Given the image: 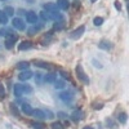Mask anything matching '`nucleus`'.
<instances>
[{
	"label": "nucleus",
	"instance_id": "obj_1",
	"mask_svg": "<svg viewBox=\"0 0 129 129\" xmlns=\"http://www.w3.org/2000/svg\"><path fill=\"white\" fill-rule=\"evenodd\" d=\"M75 72H76V78H78V79H79L83 84H85V85H89L90 80H89V78H88V75L85 74V71H84V69H83L81 64H78V66L75 67Z\"/></svg>",
	"mask_w": 129,
	"mask_h": 129
},
{
	"label": "nucleus",
	"instance_id": "obj_2",
	"mask_svg": "<svg viewBox=\"0 0 129 129\" xmlns=\"http://www.w3.org/2000/svg\"><path fill=\"white\" fill-rule=\"evenodd\" d=\"M84 32H85V26H79L76 30H74L71 34H70V38L72 40H78V39H80L83 36Z\"/></svg>",
	"mask_w": 129,
	"mask_h": 129
},
{
	"label": "nucleus",
	"instance_id": "obj_3",
	"mask_svg": "<svg viewBox=\"0 0 129 129\" xmlns=\"http://www.w3.org/2000/svg\"><path fill=\"white\" fill-rule=\"evenodd\" d=\"M18 40V36L17 35H14V34H12L10 36H8L7 39H5V48L7 49H12L13 47H14V44H16V41Z\"/></svg>",
	"mask_w": 129,
	"mask_h": 129
},
{
	"label": "nucleus",
	"instance_id": "obj_4",
	"mask_svg": "<svg viewBox=\"0 0 129 129\" xmlns=\"http://www.w3.org/2000/svg\"><path fill=\"white\" fill-rule=\"evenodd\" d=\"M12 23H13V27L18 31H23L26 28V23H25V21L23 19H21V18H13L12 21Z\"/></svg>",
	"mask_w": 129,
	"mask_h": 129
},
{
	"label": "nucleus",
	"instance_id": "obj_5",
	"mask_svg": "<svg viewBox=\"0 0 129 129\" xmlns=\"http://www.w3.org/2000/svg\"><path fill=\"white\" fill-rule=\"evenodd\" d=\"M34 64L36 67H40V69H45V70H53V66L52 63H48L45 61H41V59H35L34 61Z\"/></svg>",
	"mask_w": 129,
	"mask_h": 129
},
{
	"label": "nucleus",
	"instance_id": "obj_6",
	"mask_svg": "<svg viewBox=\"0 0 129 129\" xmlns=\"http://www.w3.org/2000/svg\"><path fill=\"white\" fill-rule=\"evenodd\" d=\"M32 74L30 70H23L22 72H19V75H18V79L21 80V81H27V80H30L31 78H32Z\"/></svg>",
	"mask_w": 129,
	"mask_h": 129
},
{
	"label": "nucleus",
	"instance_id": "obj_7",
	"mask_svg": "<svg viewBox=\"0 0 129 129\" xmlns=\"http://www.w3.org/2000/svg\"><path fill=\"white\" fill-rule=\"evenodd\" d=\"M26 21L27 23H36L38 22V16L35 12H32V10H30V12H26Z\"/></svg>",
	"mask_w": 129,
	"mask_h": 129
},
{
	"label": "nucleus",
	"instance_id": "obj_8",
	"mask_svg": "<svg viewBox=\"0 0 129 129\" xmlns=\"http://www.w3.org/2000/svg\"><path fill=\"white\" fill-rule=\"evenodd\" d=\"M59 98L63 101V102H71L72 100H74V94L71 93V92H69V90H66V92H62L61 94H59Z\"/></svg>",
	"mask_w": 129,
	"mask_h": 129
},
{
	"label": "nucleus",
	"instance_id": "obj_9",
	"mask_svg": "<svg viewBox=\"0 0 129 129\" xmlns=\"http://www.w3.org/2000/svg\"><path fill=\"white\" fill-rule=\"evenodd\" d=\"M43 80H44L45 83H50V84H53V83L57 80V75H56L54 72H48L47 75H44V76H43Z\"/></svg>",
	"mask_w": 129,
	"mask_h": 129
},
{
	"label": "nucleus",
	"instance_id": "obj_10",
	"mask_svg": "<svg viewBox=\"0 0 129 129\" xmlns=\"http://www.w3.org/2000/svg\"><path fill=\"white\" fill-rule=\"evenodd\" d=\"M98 48L103 49V50H110V49H112V44L109 40H101L98 43Z\"/></svg>",
	"mask_w": 129,
	"mask_h": 129
},
{
	"label": "nucleus",
	"instance_id": "obj_11",
	"mask_svg": "<svg viewBox=\"0 0 129 129\" xmlns=\"http://www.w3.org/2000/svg\"><path fill=\"white\" fill-rule=\"evenodd\" d=\"M57 8L61 9V10H67L70 8V3L69 0H57Z\"/></svg>",
	"mask_w": 129,
	"mask_h": 129
},
{
	"label": "nucleus",
	"instance_id": "obj_12",
	"mask_svg": "<svg viewBox=\"0 0 129 129\" xmlns=\"http://www.w3.org/2000/svg\"><path fill=\"white\" fill-rule=\"evenodd\" d=\"M83 116H84V112L81 111V110H76V111H74L72 114H71V119L74 120V121H80L81 119H83Z\"/></svg>",
	"mask_w": 129,
	"mask_h": 129
},
{
	"label": "nucleus",
	"instance_id": "obj_13",
	"mask_svg": "<svg viewBox=\"0 0 129 129\" xmlns=\"http://www.w3.org/2000/svg\"><path fill=\"white\" fill-rule=\"evenodd\" d=\"M31 115L34 116L36 120H43V119H45L44 111H43V110H39V109H36V110H32V114H31Z\"/></svg>",
	"mask_w": 129,
	"mask_h": 129
},
{
	"label": "nucleus",
	"instance_id": "obj_14",
	"mask_svg": "<svg viewBox=\"0 0 129 129\" xmlns=\"http://www.w3.org/2000/svg\"><path fill=\"white\" fill-rule=\"evenodd\" d=\"M43 8H44L48 13H50V12H57V10H58V8H57V5H56L54 3H45L44 5H43Z\"/></svg>",
	"mask_w": 129,
	"mask_h": 129
},
{
	"label": "nucleus",
	"instance_id": "obj_15",
	"mask_svg": "<svg viewBox=\"0 0 129 129\" xmlns=\"http://www.w3.org/2000/svg\"><path fill=\"white\" fill-rule=\"evenodd\" d=\"M48 14H49L50 19H53L54 22H56V21H63V16L59 13V10H57V12H50Z\"/></svg>",
	"mask_w": 129,
	"mask_h": 129
},
{
	"label": "nucleus",
	"instance_id": "obj_16",
	"mask_svg": "<svg viewBox=\"0 0 129 129\" xmlns=\"http://www.w3.org/2000/svg\"><path fill=\"white\" fill-rule=\"evenodd\" d=\"M31 48H32V43H31V41H27V40L22 41V43L18 45V49H19V50H28V49H31Z\"/></svg>",
	"mask_w": 129,
	"mask_h": 129
},
{
	"label": "nucleus",
	"instance_id": "obj_17",
	"mask_svg": "<svg viewBox=\"0 0 129 129\" xmlns=\"http://www.w3.org/2000/svg\"><path fill=\"white\" fill-rule=\"evenodd\" d=\"M14 95L16 97H22L23 95V89H22V84H16L14 85Z\"/></svg>",
	"mask_w": 129,
	"mask_h": 129
},
{
	"label": "nucleus",
	"instance_id": "obj_18",
	"mask_svg": "<svg viewBox=\"0 0 129 129\" xmlns=\"http://www.w3.org/2000/svg\"><path fill=\"white\" fill-rule=\"evenodd\" d=\"M9 109H10V112H12V115H14L16 117H19L21 116V112L18 110V107L14 105V103H10L9 105Z\"/></svg>",
	"mask_w": 129,
	"mask_h": 129
},
{
	"label": "nucleus",
	"instance_id": "obj_19",
	"mask_svg": "<svg viewBox=\"0 0 129 129\" xmlns=\"http://www.w3.org/2000/svg\"><path fill=\"white\" fill-rule=\"evenodd\" d=\"M28 66H30V62H27V61H21V62L17 63L16 67H17L18 70H27Z\"/></svg>",
	"mask_w": 129,
	"mask_h": 129
},
{
	"label": "nucleus",
	"instance_id": "obj_20",
	"mask_svg": "<svg viewBox=\"0 0 129 129\" xmlns=\"http://www.w3.org/2000/svg\"><path fill=\"white\" fill-rule=\"evenodd\" d=\"M12 34H13V32L10 31L9 28H7V27H3V28H0V36H4L5 39H7L8 36H10Z\"/></svg>",
	"mask_w": 129,
	"mask_h": 129
},
{
	"label": "nucleus",
	"instance_id": "obj_21",
	"mask_svg": "<svg viewBox=\"0 0 129 129\" xmlns=\"http://www.w3.org/2000/svg\"><path fill=\"white\" fill-rule=\"evenodd\" d=\"M126 120H128V115H126V112H120L119 115H117V121H119V123L125 124Z\"/></svg>",
	"mask_w": 129,
	"mask_h": 129
},
{
	"label": "nucleus",
	"instance_id": "obj_22",
	"mask_svg": "<svg viewBox=\"0 0 129 129\" xmlns=\"http://www.w3.org/2000/svg\"><path fill=\"white\" fill-rule=\"evenodd\" d=\"M22 112L26 114V115H31L32 114V107L28 103H23L22 105Z\"/></svg>",
	"mask_w": 129,
	"mask_h": 129
},
{
	"label": "nucleus",
	"instance_id": "obj_23",
	"mask_svg": "<svg viewBox=\"0 0 129 129\" xmlns=\"http://www.w3.org/2000/svg\"><path fill=\"white\" fill-rule=\"evenodd\" d=\"M63 27H64V22H63V21H56L54 25H53V30H57V31L62 30Z\"/></svg>",
	"mask_w": 129,
	"mask_h": 129
},
{
	"label": "nucleus",
	"instance_id": "obj_24",
	"mask_svg": "<svg viewBox=\"0 0 129 129\" xmlns=\"http://www.w3.org/2000/svg\"><path fill=\"white\" fill-rule=\"evenodd\" d=\"M3 12H4L8 17H12V16L14 14V8H13V7H5Z\"/></svg>",
	"mask_w": 129,
	"mask_h": 129
},
{
	"label": "nucleus",
	"instance_id": "obj_25",
	"mask_svg": "<svg viewBox=\"0 0 129 129\" xmlns=\"http://www.w3.org/2000/svg\"><path fill=\"white\" fill-rule=\"evenodd\" d=\"M8 23V16L3 12H0V25H7Z\"/></svg>",
	"mask_w": 129,
	"mask_h": 129
},
{
	"label": "nucleus",
	"instance_id": "obj_26",
	"mask_svg": "<svg viewBox=\"0 0 129 129\" xmlns=\"http://www.w3.org/2000/svg\"><path fill=\"white\" fill-rule=\"evenodd\" d=\"M31 126L34 128V129H45V125L40 123V121H32L31 123Z\"/></svg>",
	"mask_w": 129,
	"mask_h": 129
},
{
	"label": "nucleus",
	"instance_id": "obj_27",
	"mask_svg": "<svg viewBox=\"0 0 129 129\" xmlns=\"http://www.w3.org/2000/svg\"><path fill=\"white\" fill-rule=\"evenodd\" d=\"M53 84H54V88L56 89H62V88H64V85H66L63 80H56Z\"/></svg>",
	"mask_w": 129,
	"mask_h": 129
},
{
	"label": "nucleus",
	"instance_id": "obj_28",
	"mask_svg": "<svg viewBox=\"0 0 129 129\" xmlns=\"http://www.w3.org/2000/svg\"><path fill=\"white\" fill-rule=\"evenodd\" d=\"M43 28V26H34V27H31L30 30H28V35H35L36 32L39 31V30H41Z\"/></svg>",
	"mask_w": 129,
	"mask_h": 129
},
{
	"label": "nucleus",
	"instance_id": "obj_29",
	"mask_svg": "<svg viewBox=\"0 0 129 129\" xmlns=\"http://www.w3.org/2000/svg\"><path fill=\"white\" fill-rule=\"evenodd\" d=\"M59 75L63 78V79H67V80H70L71 79V76H70V72L69 71H66V70H59Z\"/></svg>",
	"mask_w": 129,
	"mask_h": 129
},
{
	"label": "nucleus",
	"instance_id": "obj_30",
	"mask_svg": "<svg viewBox=\"0 0 129 129\" xmlns=\"http://www.w3.org/2000/svg\"><path fill=\"white\" fill-rule=\"evenodd\" d=\"M22 89H23V94L25 93H32V87L31 85H28V84H22Z\"/></svg>",
	"mask_w": 129,
	"mask_h": 129
},
{
	"label": "nucleus",
	"instance_id": "obj_31",
	"mask_svg": "<svg viewBox=\"0 0 129 129\" xmlns=\"http://www.w3.org/2000/svg\"><path fill=\"white\" fill-rule=\"evenodd\" d=\"M50 126H52V129H64V125H63L62 123H59V121L53 123Z\"/></svg>",
	"mask_w": 129,
	"mask_h": 129
},
{
	"label": "nucleus",
	"instance_id": "obj_32",
	"mask_svg": "<svg viewBox=\"0 0 129 129\" xmlns=\"http://www.w3.org/2000/svg\"><path fill=\"white\" fill-rule=\"evenodd\" d=\"M93 23H94L95 26H101V25L103 23V18H102V17H95V18L93 19Z\"/></svg>",
	"mask_w": 129,
	"mask_h": 129
},
{
	"label": "nucleus",
	"instance_id": "obj_33",
	"mask_svg": "<svg viewBox=\"0 0 129 129\" xmlns=\"http://www.w3.org/2000/svg\"><path fill=\"white\" fill-rule=\"evenodd\" d=\"M40 17H41V19H43V21H49V19H50V17H49L48 12H45V10L40 12Z\"/></svg>",
	"mask_w": 129,
	"mask_h": 129
},
{
	"label": "nucleus",
	"instance_id": "obj_34",
	"mask_svg": "<svg viewBox=\"0 0 129 129\" xmlns=\"http://www.w3.org/2000/svg\"><path fill=\"white\" fill-rule=\"evenodd\" d=\"M93 109H94V110H102V109H103V103H102V102H100V103L94 102V103H93Z\"/></svg>",
	"mask_w": 129,
	"mask_h": 129
},
{
	"label": "nucleus",
	"instance_id": "obj_35",
	"mask_svg": "<svg viewBox=\"0 0 129 129\" xmlns=\"http://www.w3.org/2000/svg\"><path fill=\"white\" fill-rule=\"evenodd\" d=\"M4 97H5V89L3 87V84L0 83V100H3Z\"/></svg>",
	"mask_w": 129,
	"mask_h": 129
},
{
	"label": "nucleus",
	"instance_id": "obj_36",
	"mask_svg": "<svg viewBox=\"0 0 129 129\" xmlns=\"http://www.w3.org/2000/svg\"><path fill=\"white\" fill-rule=\"evenodd\" d=\"M44 115H45V117H48V119H53V117H54V114H53L52 111H49V110L44 111Z\"/></svg>",
	"mask_w": 129,
	"mask_h": 129
},
{
	"label": "nucleus",
	"instance_id": "obj_37",
	"mask_svg": "<svg viewBox=\"0 0 129 129\" xmlns=\"http://www.w3.org/2000/svg\"><path fill=\"white\" fill-rule=\"evenodd\" d=\"M106 124H107V125H110V128H111V129H114V126H116V125H115V123H114L111 119H106Z\"/></svg>",
	"mask_w": 129,
	"mask_h": 129
},
{
	"label": "nucleus",
	"instance_id": "obj_38",
	"mask_svg": "<svg viewBox=\"0 0 129 129\" xmlns=\"http://www.w3.org/2000/svg\"><path fill=\"white\" fill-rule=\"evenodd\" d=\"M115 8H116L117 10H121V5H120L119 2H115Z\"/></svg>",
	"mask_w": 129,
	"mask_h": 129
},
{
	"label": "nucleus",
	"instance_id": "obj_39",
	"mask_svg": "<svg viewBox=\"0 0 129 129\" xmlns=\"http://www.w3.org/2000/svg\"><path fill=\"white\" fill-rule=\"evenodd\" d=\"M57 115H58V116L61 117V119H64V117H67V115H66V114H64V112H58Z\"/></svg>",
	"mask_w": 129,
	"mask_h": 129
},
{
	"label": "nucleus",
	"instance_id": "obj_40",
	"mask_svg": "<svg viewBox=\"0 0 129 129\" xmlns=\"http://www.w3.org/2000/svg\"><path fill=\"white\" fill-rule=\"evenodd\" d=\"M83 129H94V128H92V126H84Z\"/></svg>",
	"mask_w": 129,
	"mask_h": 129
},
{
	"label": "nucleus",
	"instance_id": "obj_41",
	"mask_svg": "<svg viewBox=\"0 0 129 129\" xmlns=\"http://www.w3.org/2000/svg\"><path fill=\"white\" fill-rule=\"evenodd\" d=\"M90 2H92V3H95V2H97V0H90Z\"/></svg>",
	"mask_w": 129,
	"mask_h": 129
},
{
	"label": "nucleus",
	"instance_id": "obj_42",
	"mask_svg": "<svg viewBox=\"0 0 129 129\" xmlns=\"http://www.w3.org/2000/svg\"><path fill=\"white\" fill-rule=\"evenodd\" d=\"M0 2H5V0H0Z\"/></svg>",
	"mask_w": 129,
	"mask_h": 129
}]
</instances>
